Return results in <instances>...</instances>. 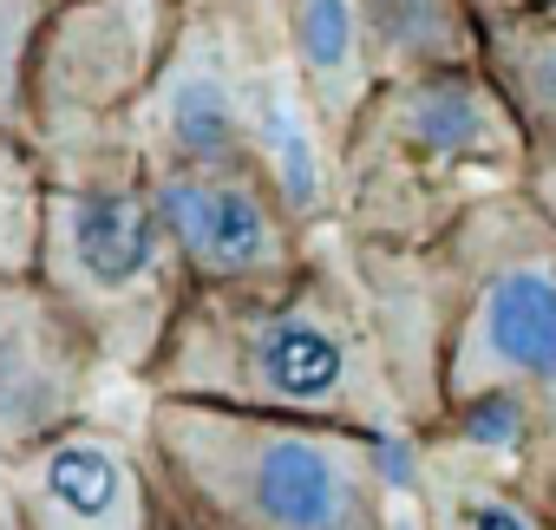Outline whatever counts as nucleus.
<instances>
[{
	"mask_svg": "<svg viewBox=\"0 0 556 530\" xmlns=\"http://www.w3.org/2000/svg\"><path fill=\"white\" fill-rule=\"evenodd\" d=\"M452 400H510L517 387L556 393V269L536 255L504 262L458 321L445 361Z\"/></svg>",
	"mask_w": 556,
	"mask_h": 530,
	"instance_id": "0eeeda50",
	"label": "nucleus"
},
{
	"mask_svg": "<svg viewBox=\"0 0 556 530\" xmlns=\"http://www.w3.org/2000/svg\"><path fill=\"white\" fill-rule=\"evenodd\" d=\"M151 210L184 262V276L229 289V295H268L295 282V236L289 203L275 184L229 164H164L151 177Z\"/></svg>",
	"mask_w": 556,
	"mask_h": 530,
	"instance_id": "20e7f679",
	"label": "nucleus"
},
{
	"mask_svg": "<svg viewBox=\"0 0 556 530\" xmlns=\"http://www.w3.org/2000/svg\"><path fill=\"white\" fill-rule=\"evenodd\" d=\"M380 34L432 60L452 47V0H380Z\"/></svg>",
	"mask_w": 556,
	"mask_h": 530,
	"instance_id": "4468645a",
	"label": "nucleus"
},
{
	"mask_svg": "<svg viewBox=\"0 0 556 530\" xmlns=\"http://www.w3.org/2000/svg\"><path fill=\"white\" fill-rule=\"evenodd\" d=\"M426 530H549L510 484L465 471V465H432L426 478Z\"/></svg>",
	"mask_w": 556,
	"mask_h": 530,
	"instance_id": "9b49d317",
	"label": "nucleus"
},
{
	"mask_svg": "<svg viewBox=\"0 0 556 530\" xmlns=\"http://www.w3.org/2000/svg\"><path fill=\"white\" fill-rule=\"evenodd\" d=\"M255 125H262V151H268V184L282 190V203L295 216H315L321 203V171H315V144H308V125L289 99L282 79H262L255 92Z\"/></svg>",
	"mask_w": 556,
	"mask_h": 530,
	"instance_id": "f8f14e48",
	"label": "nucleus"
},
{
	"mask_svg": "<svg viewBox=\"0 0 556 530\" xmlns=\"http://www.w3.org/2000/svg\"><path fill=\"white\" fill-rule=\"evenodd\" d=\"M8 504L21 530H164L144 458L105 426H60L8 465Z\"/></svg>",
	"mask_w": 556,
	"mask_h": 530,
	"instance_id": "39448f33",
	"label": "nucleus"
},
{
	"mask_svg": "<svg viewBox=\"0 0 556 530\" xmlns=\"http://www.w3.org/2000/svg\"><path fill=\"white\" fill-rule=\"evenodd\" d=\"M295 47L302 73L315 79V99L328 118H348L361 99V21L354 0H295Z\"/></svg>",
	"mask_w": 556,
	"mask_h": 530,
	"instance_id": "9d476101",
	"label": "nucleus"
},
{
	"mask_svg": "<svg viewBox=\"0 0 556 530\" xmlns=\"http://www.w3.org/2000/svg\"><path fill=\"white\" fill-rule=\"evenodd\" d=\"M47 289L79 315L99 354L144 367L177 328V276L184 262L151 210V190L131 184H79L47 197L40 242Z\"/></svg>",
	"mask_w": 556,
	"mask_h": 530,
	"instance_id": "7ed1b4c3",
	"label": "nucleus"
},
{
	"mask_svg": "<svg viewBox=\"0 0 556 530\" xmlns=\"http://www.w3.org/2000/svg\"><path fill=\"white\" fill-rule=\"evenodd\" d=\"M164 138L177 151V164H229L242 157V105L223 79V66L210 53H197L190 66H177L170 92H164Z\"/></svg>",
	"mask_w": 556,
	"mask_h": 530,
	"instance_id": "1a4fd4ad",
	"label": "nucleus"
},
{
	"mask_svg": "<svg viewBox=\"0 0 556 530\" xmlns=\"http://www.w3.org/2000/svg\"><path fill=\"white\" fill-rule=\"evenodd\" d=\"M47 242V190L34 177V157L0 138V282L34 276Z\"/></svg>",
	"mask_w": 556,
	"mask_h": 530,
	"instance_id": "ddd939ff",
	"label": "nucleus"
},
{
	"mask_svg": "<svg viewBox=\"0 0 556 530\" xmlns=\"http://www.w3.org/2000/svg\"><path fill=\"white\" fill-rule=\"evenodd\" d=\"M27 27H34V0H0V125H14V112H21Z\"/></svg>",
	"mask_w": 556,
	"mask_h": 530,
	"instance_id": "2eb2a0df",
	"label": "nucleus"
},
{
	"mask_svg": "<svg viewBox=\"0 0 556 530\" xmlns=\"http://www.w3.org/2000/svg\"><path fill=\"white\" fill-rule=\"evenodd\" d=\"M530 86H536V99H549V105H556V40H543V47H536Z\"/></svg>",
	"mask_w": 556,
	"mask_h": 530,
	"instance_id": "dca6fc26",
	"label": "nucleus"
},
{
	"mask_svg": "<svg viewBox=\"0 0 556 530\" xmlns=\"http://www.w3.org/2000/svg\"><path fill=\"white\" fill-rule=\"evenodd\" d=\"M0 530H21V517H14V504H8V484H0Z\"/></svg>",
	"mask_w": 556,
	"mask_h": 530,
	"instance_id": "f3484780",
	"label": "nucleus"
},
{
	"mask_svg": "<svg viewBox=\"0 0 556 530\" xmlns=\"http://www.w3.org/2000/svg\"><path fill=\"white\" fill-rule=\"evenodd\" d=\"M400 131L413 138L419 157H491V151H510V125L497 112V99L458 73L445 79H426L406 92L400 105Z\"/></svg>",
	"mask_w": 556,
	"mask_h": 530,
	"instance_id": "6e6552de",
	"label": "nucleus"
},
{
	"mask_svg": "<svg viewBox=\"0 0 556 530\" xmlns=\"http://www.w3.org/2000/svg\"><path fill=\"white\" fill-rule=\"evenodd\" d=\"M151 458L197 530H393L387 432L170 393L151 413Z\"/></svg>",
	"mask_w": 556,
	"mask_h": 530,
	"instance_id": "f257e3e1",
	"label": "nucleus"
},
{
	"mask_svg": "<svg viewBox=\"0 0 556 530\" xmlns=\"http://www.w3.org/2000/svg\"><path fill=\"white\" fill-rule=\"evenodd\" d=\"M92 354V335L53 289L0 282V452L21 458L34 439L73 426Z\"/></svg>",
	"mask_w": 556,
	"mask_h": 530,
	"instance_id": "423d86ee",
	"label": "nucleus"
},
{
	"mask_svg": "<svg viewBox=\"0 0 556 530\" xmlns=\"http://www.w3.org/2000/svg\"><path fill=\"white\" fill-rule=\"evenodd\" d=\"M164 387L184 400L334 419L387 439L400 432V393L380 354L328 295L268 289L177 315L164 335Z\"/></svg>",
	"mask_w": 556,
	"mask_h": 530,
	"instance_id": "f03ea898",
	"label": "nucleus"
}]
</instances>
